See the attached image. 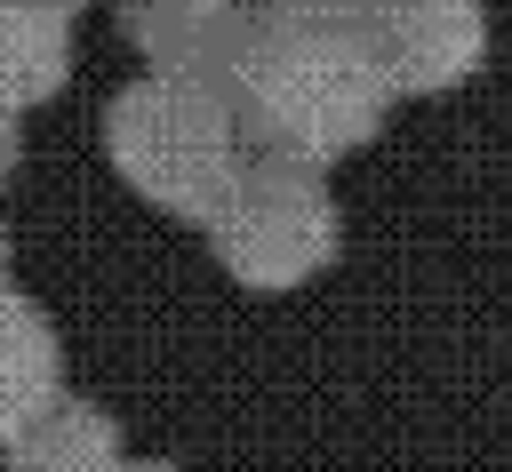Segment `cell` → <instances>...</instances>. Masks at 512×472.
Wrapping results in <instances>:
<instances>
[{
  "mask_svg": "<svg viewBox=\"0 0 512 472\" xmlns=\"http://www.w3.org/2000/svg\"><path fill=\"white\" fill-rule=\"evenodd\" d=\"M232 120L248 152H280L304 168H336L392 120V80L344 8H296L264 0L248 24V48L224 80Z\"/></svg>",
  "mask_w": 512,
  "mask_h": 472,
  "instance_id": "1",
  "label": "cell"
},
{
  "mask_svg": "<svg viewBox=\"0 0 512 472\" xmlns=\"http://www.w3.org/2000/svg\"><path fill=\"white\" fill-rule=\"evenodd\" d=\"M104 152L120 168V184L136 200H152L160 216L200 224L224 184L248 160V136L232 120V96L208 80H176V72H144L136 88L112 96L104 112Z\"/></svg>",
  "mask_w": 512,
  "mask_h": 472,
  "instance_id": "2",
  "label": "cell"
},
{
  "mask_svg": "<svg viewBox=\"0 0 512 472\" xmlns=\"http://www.w3.org/2000/svg\"><path fill=\"white\" fill-rule=\"evenodd\" d=\"M200 224L224 280H240L248 296H288L344 256V208L328 192V168H304L280 152H248Z\"/></svg>",
  "mask_w": 512,
  "mask_h": 472,
  "instance_id": "3",
  "label": "cell"
},
{
  "mask_svg": "<svg viewBox=\"0 0 512 472\" xmlns=\"http://www.w3.org/2000/svg\"><path fill=\"white\" fill-rule=\"evenodd\" d=\"M352 16L392 96H448L488 64V0H360Z\"/></svg>",
  "mask_w": 512,
  "mask_h": 472,
  "instance_id": "4",
  "label": "cell"
},
{
  "mask_svg": "<svg viewBox=\"0 0 512 472\" xmlns=\"http://www.w3.org/2000/svg\"><path fill=\"white\" fill-rule=\"evenodd\" d=\"M128 40L152 72H176V80H208L224 88L240 48H248V24L256 8H224V0H128Z\"/></svg>",
  "mask_w": 512,
  "mask_h": 472,
  "instance_id": "5",
  "label": "cell"
},
{
  "mask_svg": "<svg viewBox=\"0 0 512 472\" xmlns=\"http://www.w3.org/2000/svg\"><path fill=\"white\" fill-rule=\"evenodd\" d=\"M64 392V336L56 320L0 280V448Z\"/></svg>",
  "mask_w": 512,
  "mask_h": 472,
  "instance_id": "6",
  "label": "cell"
},
{
  "mask_svg": "<svg viewBox=\"0 0 512 472\" xmlns=\"http://www.w3.org/2000/svg\"><path fill=\"white\" fill-rule=\"evenodd\" d=\"M72 72V8L56 0H0V104L32 112Z\"/></svg>",
  "mask_w": 512,
  "mask_h": 472,
  "instance_id": "7",
  "label": "cell"
},
{
  "mask_svg": "<svg viewBox=\"0 0 512 472\" xmlns=\"http://www.w3.org/2000/svg\"><path fill=\"white\" fill-rule=\"evenodd\" d=\"M120 456H128V440H120L112 408L72 400V392H56L8 440V472H120Z\"/></svg>",
  "mask_w": 512,
  "mask_h": 472,
  "instance_id": "8",
  "label": "cell"
},
{
  "mask_svg": "<svg viewBox=\"0 0 512 472\" xmlns=\"http://www.w3.org/2000/svg\"><path fill=\"white\" fill-rule=\"evenodd\" d=\"M16 160H24V144H16V112L0 104V192H8V176H16Z\"/></svg>",
  "mask_w": 512,
  "mask_h": 472,
  "instance_id": "9",
  "label": "cell"
},
{
  "mask_svg": "<svg viewBox=\"0 0 512 472\" xmlns=\"http://www.w3.org/2000/svg\"><path fill=\"white\" fill-rule=\"evenodd\" d=\"M120 472H184V464H168V456H120Z\"/></svg>",
  "mask_w": 512,
  "mask_h": 472,
  "instance_id": "10",
  "label": "cell"
},
{
  "mask_svg": "<svg viewBox=\"0 0 512 472\" xmlns=\"http://www.w3.org/2000/svg\"><path fill=\"white\" fill-rule=\"evenodd\" d=\"M296 8H344V16H352V8H360V0H296Z\"/></svg>",
  "mask_w": 512,
  "mask_h": 472,
  "instance_id": "11",
  "label": "cell"
},
{
  "mask_svg": "<svg viewBox=\"0 0 512 472\" xmlns=\"http://www.w3.org/2000/svg\"><path fill=\"white\" fill-rule=\"evenodd\" d=\"M0 280H8V232H0Z\"/></svg>",
  "mask_w": 512,
  "mask_h": 472,
  "instance_id": "12",
  "label": "cell"
},
{
  "mask_svg": "<svg viewBox=\"0 0 512 472\" xmlns=\"http://www.w3.org/2000/svg\"><path fill=\"white\" fill-rule=\"evenodd\" d=\"M224 8H264V0H224Z\"/></svg>",
  "mask_w": 512,
  "mask_h": 472,
  "instance_id": "13",
  "label": "cell"
},
{
  "mask_svg": "<svg viewBox=\"0 0 512 472\" xmlns=\"http://www.w3.org/2000/svg\"><path fill=\"white\" fill-rule=\"evenodd\" d=\"M56 8H88V0H56Z\"/></svg>",
  "mask_w": 512,
  "mask_h": 472,
  "instance_id": "14",
  "label": "cell"
}]
</instances>
